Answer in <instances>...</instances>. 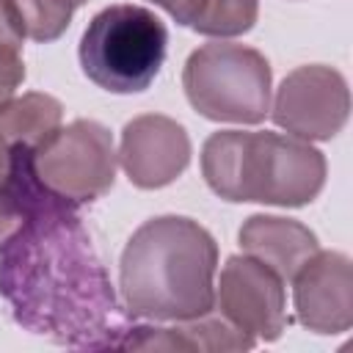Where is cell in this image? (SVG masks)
I'll list each match as a JSON object with an SVG mask.
<instances>
[{"label":"cell","mask_w":353,"mask_h":353,"mask_svg":"<svg viewBox=\"0 0 353 353\" xmlns=\"http://www.w3.org/2000/svg\"><path fill=\"white\" fill-rule=\"evenodd\" d=\"M83 3H88V0H72V6H83Z\"/></svg>","instance_id":"obj_20"},{"label":"cell","mask_w":353,"mask_h":353,"mask_svg":"<svg viewBox=\"0 0 353 353\" xmlns=\"http://www.w3.org/2000/svg\"><path fill=\"white\" fill-rule=\"evenodd\" d=\"M25 80V63L17 47H0V105L14 97L19 83Z\"/></svg>","instance_id":"obj_17"},{"label":"cell","mask_w":353,"mask_h":353,"mask_svg":"<svg viewBox=\"0 0 353 353\" xmlns=\"http://www.w3.org/2000/svg\"><path fill=\"white\" fill-rule=\"evenodd\" d=\"M237 237L248 256L265 262L284 281H292L303 262L320 251L317 237L309 226L279 215H251L240 226Z\"/></svg>","instance_id":"obj_11"},{"label":"cell","mask_w":353,"mask_h":353,"mask_svg":"<svg viewBox=\"0 0 353 353\" xmlns=\"http://www.w3.org/2000/svg\"><path fill=\"white\" fill-rule=\"evenodd\" d=\"M22 33L33 41H55L72 19V0H11Z\"/></svg>","instance_id":"obj_15"},{"label":"cell","mask_w":353,"mask_h":353,"mask_svg":"<svg viewBox=\"0 0 353 353\" xmlns=\"http://www.w3.org/2000/svg\"><path fill=\"white\" fill-rule=\"evenodd\" d=\"M17 223L0 243V295L14 320L58 345L116 347L121 303L77 207L41 188L30 149L11 146Z\"/></svg>","instance_id":"obj_1"},{"label":"cell","mask_w":353,"mask_h":353,"mask_svg":"<svg viewBox=\"0 0 353 353\" xmlns=\"http://www.w3.org/2000/svg\"><path fill=\"white\" fill-rule=\"evenodd\" d=\"M347 113V80L323 63H309L290 72L281 80L270 108L273 121L301 141H331L345 127Z\"/></svg>","instance_id":"obj_7"},{"label":"cell","mask_w":353,"mask_h":353,"mask_svg":"<svg viewBox=\"0 0 353 353\" xmlns=\"http://www.w3.org/2000/svg\"><path fill=\"white\" fill-rule=\"evenodd\" d=\"M256 17H259V0H204L190 28L204 36L229 39L248 33Z\"/></svg>","instance_id":"obj_13"},{"label":"cell","mask_w":353,"mask_h":353,"mask_svg":"<svg viewBox=\"0 0 353 353\" xmlns=\"http://www.w3.org/2000/svg\"><path fill=\"white\" fill-rule=\"evenodd\" d=\"M298 323L314 334H342L353 325V265L339 251H317L292 276Z\"/></svg>","instance_id":"obj_10"},{"label":"cell","mask_w":353,"mask_h":353,"mask_svg":"<svg viewBox=\"0 0 353 353\" xmlns=\"http://www.w3.org/2000/svg\"><path fill=\"white\" fill-rule=\"evenodd\" d=\"M218 245L182 215L141 223L124 245L119 284L130 317L182 323L215 309Z\"/></svg>","instance_id":"obj_2"},{"label":"cell","mask_w":353,"mask_h":353,"mask_svg":"<svg viewBox=\"0 0 353 353\" xmlns=\"http://www.w3.org/2000/svg\"><path fill=\"white\" fill-rule=\"evenodd\" d=\"M270 80L268 58L232 41H210L193 50L182 69L188 102L210 121H262L270 113Z\"/></svg>","instance_id":"obj_5"},{"label":"cell","mask_w":353,"mask_h":353,"mask_svg":"<svg viewBox=\"0 0 353 353\" xmlns=\"http://www.w3.org/2000/svg\"><path fill=\"white\" fill-rule=\"evenodd\" d=\"M201 174L226 201L303 207L325 185V157L292 135L221 130L201 146Z\"/></svg>","instance_id":"obj_3"},{"label":"cell","mask_w":353,"mask_h":353,"mask_svg":"<svg viewBox=\"0 0 353 353\" xmlns=\"http://www.w3.org/2000/svg\"><path fill=\"white\" fill-rule=\"evenodd\" d=\"M11 160L14 149L0 138V237H6L17 223V207L11 193Z\"/></svg>","instance_id":"obj_16"},{"label":"cell","mask_w":353,"mask_h":353,"mask_svg":"<svg viewBox=\"0 0 353 353\" xmlns=\"http://www.w3.org/2000/svg\"><path fill=\"white\" fill-rule=\"evenodd\" d=\"M36 179L52 196L80 207L102 199L116 179V149L110 130L94 119H77L50 132L30 149Z\"/></svg>","instance_id":"obj_6"},{"label":"cell","mask_w":353,"mask_h":353,"mask_svg":"<svg viewBox=\"0 0 353 353\" xmlns=\"http://www.w3.org/2000/svg\"><path fill=\"white\" fill-rule=\"evenodd\" d=\"M176 328L185 336L190 350H248L256 342L254 336H248L245 331L223 320L221 314H212V309L201 317L182 320V325Z\"/></svg>","instance_id":"obj_14"},{"label":"cell","mask_w":353,"mask_h":353,"mask_svg":"<svg viewBox=\"0 0 353 353\" xmlns=\"http://www.w3.org/2000/svg\"><path fill=\"white\" fill-rule=\"evenodd\" d=\"M218 314L254 339L273 342L287 328L284 279L254 256H229L221 268L215 303Z\"/></svg>","instance_id":"obj_8"},{"label":"cell","mask_w":353,"mask_h":353,"mask_svg":"<svg viewBox=\"0 0 353 353\" xmlns=\"http://www.w3.org/2000/svg\"><path fill=\"white\" fill-rule=\"evenodd\" d=\"M152 3L160 6L163 11H168L179 25H188L190 28V22L196 19V14H199V8H201L204 0H152Z\"/></svg>","instance_id":"obj_19"},{"label":"cell","mask_w":353,"mask_h":353,"mask_svg":"<svg viewBox=\"0 0 353 353\" xmlns=\"http://www.w3.org/2000/svg\"><path fill=\"white\" fill-rule=\"evenodd\" d=\"M119 163L135 188L154 190L171 185L190 163L185 127L160 113H143L124 124Z\"/></svg>","instance_id":"obj_9"},{"label":"cell","mask_w":353,"mask_h":353,"mask_svg":"<svg viewBox=\"0 0 353 353\" xmlns=\"http://www.w3.org/2000/svg\"><path fill=\"white\" fill-rule=\"evenodd\" d=\"M165 47L168 30L154 11L119 3L102 8L83 30L80 66L110 94H138L160 74Z\"/></svg>","instance_id":"obj_4"},{"label":"cell","mask_w":353,"mask_h":353,"mask_svg":"<svg viewBox=\"0 0 353 353\" xmlns=\"http://www.w3.org/2000/svg\"><path fill=\"white\" fill-rule=\"evenodd\" d=\"M63 108L50 94H22L0 105V138L8 146L36 149L50 132L61 127Z\"/></svg>","instance_id":"obj_12"},{"label":"cell","mask_w":353,"mask_h":353,"mask_svg":"<svg viewBox=\"0 0 353 353\" xmlns=\"http://www.w3.org/2000/svg\"><path fill=\"white\" fill-rule=\"evenodd\" d=\"M22 25L17 19V11L11 6V0H0V47H22Z\"/></svg>","instance_id":"obj_18"}]
</instances>
